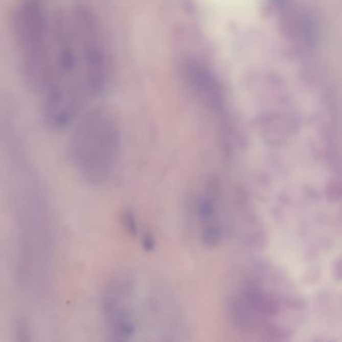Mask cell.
<instances>
[{
	"label": "cell",
	"instance_id": "obj_6",
	"mask_svg": "<svg viewBox=\"0 0 342 342\" xmlns=\"http://www.w3.org/2000/svg\"><path fill=\"white\" fill-rule=\"evenodd\" d=\"M181 72L190 89L216 110L225 106L224 92L219 80L210 69L202 61L187 57L181 61Z\"/></svg>",
	"mask_w": 342,
	"mask_h": 342
},
{
	"label": "cell",
	"instance_id": "obj_9",
	"mask_svg": "<svg viewBox=\"0 0 342 342\" xmlns=\"http://www.w3.org/2000/svg\"><path fill=\"white\" fill-rule=\"evenodd\" d=\"M271 1L277 8H282L286 2V0H271Z\"/></svg>",
	"mask_w": 342,
	"mask_h": 342
},
{
	"label": "cell",
	"instance_id": "obj_7",
	"mask_svg": "<svg viewBox=\"0 0 342 342\" xmlns=\"http://www.w3.org/2000/svg\"><path fill=\"white\" fill-rule=\"evenodd\" d=\"M16 330H15V334L18 338V340H29V335H30V332H29V327L27 326L26 324V322L24 321H20L16 324L15 326Z\"/></svg>",
	"mask_w": 342,
	"mask_h": 342
},
{
	"label": "cell",
	"instance_id": "obj_4",
	"mask_svg": "<svg viewBox=\"0 0 342 342\" xmlns=\"http://www.w3.org/2000/svg\"><path fill=\"white\" fill-rule=\"evenodd\" d=\"M281 311V303L269 290L259 283L247 282L231 302L232 318L239 327L246 330L262 329L265 334L281 331L273 319Z\"/></svg>",
	"mask_w": 342,
	"mask_h": 342
},
{
	"label": "cell",
	"instance_id": "obj_3",
	"mask_svg": "<svg viewBox=\"0 0 342 342\" xmlns=\"http://www.w3.org/2000/svg\"><path fill=\"white\" fill-rule=\"evenodd\" d=\"M51 14L45 0H20L12 18L24 79L37 93L41 92L47 78Z\"/></svg>",
	"mask_w": 342,
	"mask_h": 342
},
{
	"label": "cell",
	"instance_id": "obj_5",
	"mask_svg": "<svg viewBox=\"0 0 342 342\" xmlns=\"http://www.w3.org/2000/svg\"><path fill=\"white\" fill-rule=\"evenodd\" d=\"M134 284L135 280L132 276L121 274L112 278L105 287L102 311L111 340H130L136 332L130 311Z\"/></svg>",
	"mask_w": 342,
	"mask_h": 342
},
{
	"label": "cell",
	"instance_id": "obj_8",
	"mask_svg": "<svg viewBox=\"0 0 342 342\" xmlns=\"http://www.w3.org/2000/svg\"><path fill=\"white\" fill-rule=\"evenodd\" d=\"M124 224H125V227L126 229L132 233V235H134L136 233V224H135V220H134V217L132 215V212H126L124 214Z\"/></svg>",
	"mask_w": 342,
	"mask_h": 342
},
{
	"label": "cell",
	"instance_id": "obj_2",
	"mask_svg": "<svg viewBox=\"0 0 342 342\" xmlns=\"http://www.w3.org/2000/svg\"><path fill=\"white\" fill-rule=\"evenodd\" d=\"M121 151V131L115 116L95 108L81 117L69 144V156L79 177L100 186L112 175Z\"/></svg>",
	"mask_w": 342,
	"mask_h": 342
},
{
	"label": "cell",
	"instance_id": "obj_1",
	"mask_svg": "<svg viewBox=\"0 0 342 342\" xmlns=\"http://www.w3.org/2000/svg\"><path fill=\"white\" fill-rule=\"evenodd\" d=\"M110 58L102 25L85 3L51 14L50 55L41 92L42 116L54 131L70 127L110 80Z\"/></svg>",
	"mask_w": 342,
	"mask_h": 342
}]
</instances>
